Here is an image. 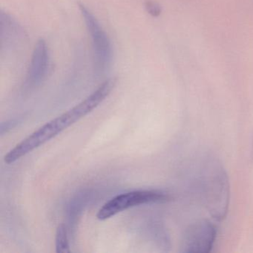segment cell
Instances as JSON below:
<instances>
[{"label": "cell", "mask_w": 253, "mask_h": 253, "mask_svg": "<svg viewBox=\"0 0 253 253\" xmlns=\"http://www.w3.org/2000/svg\"><path fill=\"white\" fill-rule=\"evenodd\" d=\"M116 83L115 78L106 80L85 100L38 128L8 152L4 158L5 164H14L91 113L111 94Z\"/></svg>", "instance_id": "6da1fadb"}, {"label": "cell", "mask_w": 253, "mask_h": 253, "mask_svg": "<svg viewBox=\"0 0 253 253\" xmlns=\"http://www.w3.org/2000/svg\"><path fill=\"white\" fill-rule=\"evenodd\" d=\"M79 8L92 41L94 73L97 77L102 76L109 71L112 65V43L95 16L82 4H79Z\"/></svg>", "instance_id": "7a4b0ae2"}, {"label": "cell", "mask_w": 253, "mask_h": 253, "mask_svg": "<svg viewBox=\"0 0 253 253\" xmlns=\"http://www.w3.org/2000/svg\"><path fill=\"white\" fill-rule=\"evenodd\" d=\"M171 197L160 190H137L126 192L114 197L99 210L97 218L107 220L121 211L146 204H164Z\"/></svg>", "instance_id": "3957f363"}, {"label": "cell", "mask_w": 253, "mask_h": 253, "mask_svg": "<svg viewBox=\"0 0 253 253\" xmlns=\"http://www.w3.org/2000/svg\"><path fill=\"white\" fill-rule=\"evenodd\" d=\"M214 225L207 220L195 223L188 229L184 238V253H209L215 241Z\"/></svg>", "instance_id": "277c9868"}, {"label": "cell", "mask_w": 253, "mask_h": 253, "mask_svg": "<svg viewBox=\"0 0 253 253\" xmlns=\"http://www.w3.org/2000/svg\"><path fill=\"white\" fill-rule=\"evenodd\" d=\"M49 67V51L45 40L40 39L32 54L30 66L26 75L24 87L33 89L39 86L46 78Z\"/></svg>", "instance_id": "5b68a950"}, {"label": "cell", "mask_w": 253, "mask_h": 253, "mask_svg": "<svg viewBox=\"0 0 253 253\" xmlns=\"http://www.w3.org/2000/svg\"><path fill=\"white\" fill-rule=\"evenodd\" d=\"M55 247L57 253H71L67 229L63 223L57 226L56 231Z\"/></svg>", "instance_id": "8992f818"}, {"label": "cell", "mask_w": 253, "mask_h": 253, "mask_svg": "<svg viewBox=\"0 0 253 253\" xmlns=\"http://www.w3.org/2000/svg\"><path fill=\"white\" fill-rule=\"evenodd\" d=\"M145 8L152 17H157L161 14V7L158 2L152 0H148L145 2Z\"/></svg>", "instance_id": "52a82bcc"}]
</instances>
